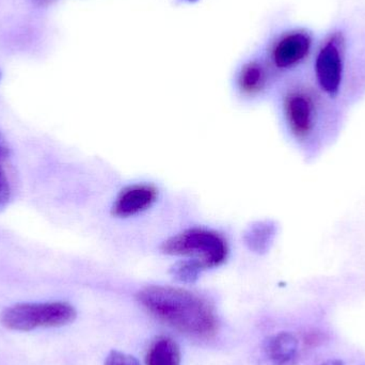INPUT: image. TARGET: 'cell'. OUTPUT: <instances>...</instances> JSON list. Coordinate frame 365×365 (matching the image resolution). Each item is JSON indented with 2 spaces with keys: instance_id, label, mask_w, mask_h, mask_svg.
Returning a JSON list of instances; mask_svg holds the SVG:
<instances>
[{
  "instance_id": "5",
  "label": "cell",
  "mask_w": 365,
  "mask_h": 365,
  "mask_svg": "<svg viewBox=\"0 0 365 365\" xmlns=\"http://www.w3.org/2000/svg\"><path fill=\"white\" fill-rule=\"evenodd\" d=\"M284 110L292 133L299 139L310 136L317 117V105L312 96L304 90L292 91L285 98Z\"/></svg>"
},
{
  "instance_id": "4",
  "label": "cell",
  "mask_w": 365,
  "mask_h": 365,
  "mask_svg": "<svg viewBox=\"0 0 365 365\" xmlns=\"http://www.w3.org/2000/svg\"><path fill=\"white\" fill-rule=\"evenodd\" d=\"M343 40L334 34L319 49L315 61V74L319 87L328 96H336L343 78Z\"/></svg>"
},
{
  "instance_id": "16",
  "label": "cell",
  "mask_w": 365,
  "mask_h": 365,
  "mask_svg": "<svg viewBox=\"0 0 365 365\" xmlns=\"http://www.w3.org/2000/svg\"><path fill=\"white\" fill-rule=\"evenodd\" d=\"M4 155H6V150L0 145V158H4Z\"/></svg>"
},
{
  "instance_id": "10",
  "label": "cell",
  "mask_w": 365,
  "mask_h": 365,
  "mask_svg": "<svg viewBox=\"0 0 365 365\" xmlns=\"http://www.w3.org/2000/svg\"><path fill=\"white\" fill-rule=\"evenodd\" d=\"M266 73L263 66L257 62H250L242 68L240 83L247 93H255L265 85Z\"/></svg>"
},
{
  "instance_id": "6",
  "label": "cell",
  "mask_w": 365,
  "mask_h": 365,
  "mask_svg": "<svg viewBox=\"0 0 365 365\" xmlns=\"http://www.w3.org/2000/svg\"><path fill=\"white\" fill-rule=\"evenodd\" d=\"M312 47V38L304 31L285 34L272 49V60L279 68H289L304 61Z\"/></svg>"
},
{
  "instance_id": "11",
  "label": "cell",
  "mask_w": 365,
  "mask_h": 365,
  "mask_svg": "<svg viewBox=\"0 0 365 365\" xmlns=\"http://www.w3.org/2000/svg\"><path fill=\"white\" fill-rule=\"evenodd\" d=\"M201 264L195 259H189V261L182 262L179 265L175 266L173 269L175 278L184 282H192L199 276L200 272L203 270Z\"/></svg>"
},
{
  "instance_id": "14",
  "label": "cell",
  "mask_w": 365,
  "mask_h": 365,
  "mask_svg": "<svg viewBox=\"0 0 365 365\" xmlns=\"http://www.w3.org/2000/svg\"><path fill=\"white\" fill-rule=\"evenodd\" d=\"M106 365H139L135 358L120 351H113L106 360Z\"/></svg>"
},
{
  "instance_id": "7",
  "label": "cell",
  "mask_w": 365,
  "mask_h": 365,
  "mask_svg": "<svg viewBox=\"0 0 365 365\" xmlns=\"http://www.w3.org/2000/svg\"><path fill=\"white\" fill-rule=\"evenodd\" d=\"M156 197L158 190L152 185H133L120 193L113 205V212L119 217L134 216L148 210Z\"/></svg>"
},
{
  "instance_id": "13",
  "label": "cell",
  "mask_w": 365,
  "mask_h": 365,
  "mask_svg": "<svg viewBox=\"0 0 365 365\" xmlns=\"http://www.w3.org/2000/svg\"><path fill=\"white\" fill-rule=\"evenodd\" d=\"M11 200V186L6 173L0 167V208L6 207Z\"/></svg>"
},
{
  "instance_id": "2",
  "label": "cell",
  "mask_w": 365,
  "mask_h": 365,
  "mask_svg": "<svg viewBox=\"0 0 365 365\" xmlns=\"http://www.w3.org/2000/svg\"><path fill=\"white\" fill-rule=\"evenodd\" d=\"M76 311L68 302L19 304L6 309L1 314L2 325L15 331H30L38 328L61 327L72 323Z\"/></svg>"
},
{
  "instance_id": "12",
  "label": "cell",
  "mask_w": 365,
  "mask_h": 365,
  "mask_svg": "<svg viewBox=\"0 0 365 365\" xmlns=\"http://www.w3.org/2000/svg\"><path fill=\"white\" fill-rule=\"evenodd\" d=\"M272 234H274V230L270 225H259L255 227V229L251 231L250 234V242L252 248L257 249V250H262L267 246L268 242H270Z\"/></svg>"
},
{
  "instance_id": "9",
  "label": "cell",
  "mask_w": 365,
  "mask_h": 365,
  "mask_svg": "<svg viewBox=\"0 0 365 365\" xmlns=\"http://www.w3.org/2000/svg\"><path fill=\"white\" fill-rule=\"evenodd\" d=\"M147 365H181V353L177 343L166 336L154 341L148 351Z\"/></svg>"
},
{
  "instance_id": "1",
  "label": "cell",
  "mask_w": 365,
  "mask_h": 365,
  "mask_svg": "<svg viewBox=\"0 0 365 365\" xmlns=\"http://www.w3.org/2000/svg\"><path fill=\"white\" fill-rule=\"evenodd\" d=\"M138 299L154 317L187 336L210 339L218 329L212 307L191 292L158 285L143 289Z\"/></svg>"
},
{
  "instance_id": "3",
  "label": "cell",
  "mask_w": 365,
  "mask_h": 365,
  "mask_svg": "<svg viewBox=\"0 0 365 365\" xmlns=\"http://www.w3.org/2000/svg\"><path fill=\"white\" fill-rule=\"evenodd\" d=\"M163 251L167 255L190 257L206 269L225 261L227 247L225 240L216 232L195 227L169 238L163 245Z\"/></svg>"
},
{
  "instance_id": "15",
  "label": "cell",
  "mask_w": 365,
  "mask_h": 365,
  "mask_svg": "<svg viewBox=\"0 0 365 365\" xmlns=\"http://www.w3.org/2000/svg\"><path fill=\"white\" fill-rule=\"evenodd\" d=\"M322 365H344V362H343L342 360L331 359L328 360V361H326L325 364Z\"/></svg>"
},
{
  "instance_id": "8",
  "label": "cell",
  "mask_w": 365,
  "mask_h": 365,
  "mask_svg": "<svg viewBox=\"0 0 365 365\" xmlns=\"http://www.w3.org/2000/svg\"><path fill=\"white\" fill-rule=\"evenodd\" d=\"M266 353L274 365H293L298 356V341L289 332H280L266 342Z\"/></svg>"
},
{
  "instance_id": "18",
  "label": "cell",
  "mask_w": 365,
  "mask_h": 365,
  "mask_svg": "<svg viewBox=\"0 0 365 365\" xmlns=\"http://www.w3.org/2000/svg\"><path fill=\"white\" fill-rule=\"evenodd\" d=\"M0 78H1V72H0Z\"/></svg>"
},
{
  "instance_id": "17",
  "label": "cell",
  "mask_w": 365,
  "mask_h": 365,
  "mask_svg": "<svg viewBox=\"0 0 365 365\" xmlns=\"http://www.w3.org/2000/svg\"><path fill=\"white\" fill-rule=\"evenodd\" d=\"M182 1L188 2V4H195V2L199 1V0H182Z\"/></svg>"
}]
</instances>
